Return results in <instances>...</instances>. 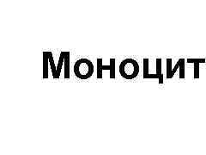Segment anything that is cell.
Masks as SVG:
<instances>
[{"mask_svg":"<svg viewBox=\"0 0 206 155\" xmlns=\"http://www.w3.org/2000/svg\"><path fill=\"white\" fill-rule=\"evenodd\" d=\"M120 76L127 80H131L137 78L140 72L139 64L134 59H125L121 61L119 67Z\"/></svg>","mask_w":206,"mask_h":155,"instance_id":"1","label":"cell"},{"mask_svg":"<svg viewBox=\"0 0 206 155\" xmlns=\"http://www.w3.org/2000/svg\"><path fill=\"white\" fill-rule=\"evenodd\" d=\"M75 76L82 80H87L92 77L94 73V65L88 59L82 58L78 60L73 67Z\"/></svg>","mask_w":206,"mask_h":155,"instance_id":"2","label":"cell"},{"mask_svg":"<svg viewBox=\"0 0 206 155\" xmlns=\"http://www.w3.org/2000/svg\"><path fill=\"white\" fill-rule=\"evenodd\" d=\"M115 67H116V60L115 59H110V64L108 66L103 65L102 59L99 58L96 60V77L99 79H102L103 78L102 72L104 70H109L110 71V79H115Z\"/></svg>","mask_w":206,"mask_h":155,"instance_id":"3","label":"cell"},{"mask_svg":"<svg viewBox=\"0 0 206 155\" xmlns=\"http://www.w3.org/2000/svg\"><path fill=\"white\" fill-rule=\"evenodd\" d=\"M205 59H187V63H192L194 64V79H199V64L205 63Z\"/></svg>","mask_w":206,"mask_h":155,"instance_id":"4","label":"cell"},{"mask_svg":"<svg viewBox=\"0 0 206 155\" xmlns=\"http://www.w3.org/2000/svg\"><path fill=\"white\" fill-rule=\"evenodd\" d=\"M70 56L71 53L68 51L64 52V79H69L71 78V72H70Z\"/></svg>","mask_w":206,"mask_h":155,"instance_id":"5","label":"cell"},{"mask_svg":"<svg viewBox=\"0 0 206 155\" xmlns=\"http://www.w3.org/2000/svg\"><path fill=\"white\" fill-rule=\"evenodd\" d=\"M48 54L47 52H43V79H48Z\"/></svg>","mask_w":206,"mask_h":155,"instance_id":"6","label":"cell"},{"mask_svg":"<svg viewBox=\"0 0 206 155\" xmlns=\"http://www.w3.org/2000/svg\"><path fill=\"white\" fill-rule=\"evenodd\" d=\"M159 84H163V74L162 72V59H156V72Z\"/></svg>","mask_w":206,"mask_h":155,"instance_id":"7","label":"cell"},{"mask_svg":"<svg viewBox=\"0 0 206 155\" xmlns=\"http://www.w3.org/2000/svg\"><path fill=\"white\" fill-rule=\"evenodd\" d=\"M48 54V59H49V66L51 67V71H52V74H53V78L55 79L56 78V72H57V66H55L54 60H53V55L52 52H47Z\"/></svg>","mask_w":206,"mask_h":155,"instance_id":"8","label":"cell"},{"mask_svg":"<svg viewBox=\"0 0 206 155\" xmlns=\"http://www.w3.org/2000/svg\"><path fill=\"white\" fill-rule=\"evenodd\" d=\"M64 52H61L60 55H59V63H58V66H57V72H56L55 79H58L60 77L62 67L64 66Z\"/></svg>","mask_w":206,"mask_h":155,"instance_id":"9","label":"cell"},{"mask_svg":"<svg viewBox=\"0 0 206 155\" xmlns=\"http://www.w3.org/2000/svg\"><path fill=\"white\" fill-rule=\"evenodd\" d=\"M172 59H167V79H173L172 73H173V70L174 68H172Z\"/></svg>","mask_w":206,"mask_h":155,"instance_id":"10","label":"cell"},{"mask_svg":"<svg viewBox=\"0 0 206 155\" xmlns=\"http://www.w3.org/2000/svg\"><path fill=\"white\" fill-rule=\"evenodd\" d=\"M180 79H185V59H180Z\"/></svg>","mask_w":206,"mask_h":155,"instance_id":"11","label":"cell"}]
</instances>
